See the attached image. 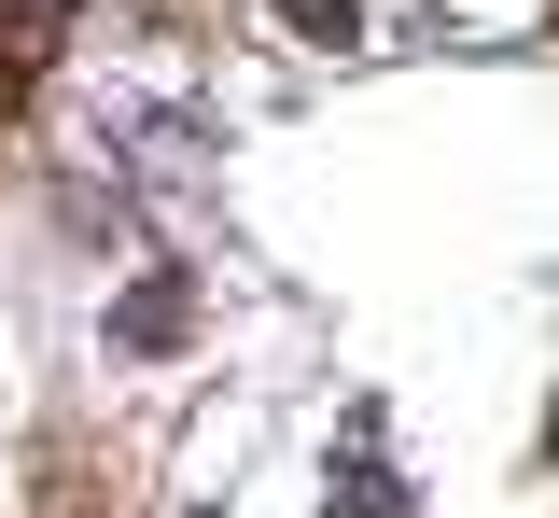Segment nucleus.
Returning <instances> with one entry per match:
<instances>
[{
    "label": "nucleus",
    "mask_w": 559,
    "mask_h": 518,
    "mask_svg": "<svg viewBox=\"0 0 559 518\" xmlns=\"http://www.w3.org/2000/svg\"><path fill=\"white\" fill-rule=\"evenodd\" d=\"M322 518H406V476H378V462H349V476H322Z\"/></svg>",
    "instance_id": "2"
},
{
    "label": "nucleus",
    "mask_w": 559,
    "mask_h": 518,
    "mask_svg": "<svg viewBox=\"0 0 559 518\" xmlns=\"http://www.w3.org/2000/svg\"><path fill=\"white\" fill-rule=\"evenodd\" d=\"M546 435H559V421H546Z\"/></svg>",
    "instance_id": "5"
},
{
    "label": "nucleus",
    "mask_w": 559,
    "mask_h": 518,
    "mask_svg": "<svg viewBox=\"0 0 559 518\" xmlns=\"http://www.w3.org/2000/svg\"><path fill=\"white\" fill-rule=\"evenodd\" d=\"M294 28H308V43H349V28H364V0H294Z\"/></svg>",
    "instance_id": "3"
},
{
    "label": "nucleus",
    "mask_w": 559,
    "mask_h": 518,
    "mask_svg": "<svg viewBox=\"0 0 559 518\" xmlns=\"http://www.w3.org/2000/svg\"><path fill=\"white\" fill-rule=\"evenodd\" d=\"M197 518H224V505H197Z\"/></svg>",
    "instance_id": "4"
},
{
    "label": "nucleus",
    "mask_w": 559,
    "mask_h": 518,
    "mask_svg": "<svg viewBox=\"0 0 559 518\" xmlns=\"http://www.w3.org/2000/svg\"><path fill=\"white\" fill-rule=\"evenodd\" d=\"M182 337H197V281L182 267H154V281L112 295V351H182Z\"/></svg>",
    "instance_id": "1"
}]
</instances>
